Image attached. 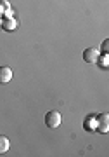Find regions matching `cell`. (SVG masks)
<instances>
[{
    "label": "cell",
    "mask_w": 109,
    "mask_h": 157,
    "mask_svg": "<svg viewBox=\"0 0 109 157\" xmlns=\"http://www.w3.org/2000/svg\"><path fill=\"white\" fill-rule=\"evenodd\" d=\"M45 124H47V128H50V129L59 128L61 126V113L57 112V110L47 112V115H45Z\"/></svg>",
    "instance_id": "1"
},
{
    "label": "cell",
    "mask_w": 109,
    "mask_h": 157,
    "mask_svg": "<svg viewBox=\"0 0 109 157\" xmlns=\"http://www.w3.org/2000/svg\"><path fill=\"white\" fill-rule=\"evenodd\" d=\"M83 59L87 63H97L99 61V51L95 47H88L83 51Z\"/></svg>",
    "instance_id": "2"
},
{
    "label": "cell",
    "mask_w": 109,
    "mask_h": 157,
    "mask_svg": "<svg viewBox=\"0 0 109 157\" xmlns=\"http://www.w3.org/2000/svg\"><path fill=\"white\" fill-rule=\"evenodd\" d=\"M97 131L99 133H107L109 131V115L107 113H100L97 119Z\"/></svg>",
    "instance_id": "3"
},
{
    "label": "cell",
    "mask_w": 109,
    "mask_h": 157,
    "mask_svg": "<svg viewBox=\"0 0 109 157\" xmlns=\"http://www.w3.org/2000/svg\"><path fill=\"white\" fill-rule=\"evenodd\" d=\"M12 78V70L9 67H0V86L9 84Z\"/></svg>",
    "instance_id": "4"
},
{
    "label": "cell",
    "mask_w": 109,
    "mask_h": 157,
    "mask_svg": "<svg viewBox=\"0 0 109 157\" xmlns=\"http://www.w3.org/2000/svg\"><path fill=\"white\" fill-rule=\"evenodd\" d=\"M9 138L7 136H0V155L2 154H5L7 150H9Z\"/></svg>",
    "instance_id": "5"
},
{
    "label": "cell",
    "mask_w": 109,
    "mask_h": 157,
    "mask_svg": "<svg viewBox=\"0 0 109 157\" xmlns=\"http://www.w3.org/2000/svg\"><path fill=\"white\" fill-rule=\"evenodd\" d=\"M16 21H12V19H7L5 23H4V28L5 30H16Z\"/></svg>",
    "instance_id": "6"
},
{
    "label": "cell",
    "mask_w": 109,
    "mask_h": 157,
    "mask_svg": "<svg viewBox=\"0 0 109 157\" xmlns=\"http://www.w3.org/2000/svg\"><path fill=\"white\" fill-rule=\"evenodd\" d=\"M107 42H109V40H104V44H102V49H104V51H107V45H109Z\"/></svg>",
    "instance_id": "7"
}]
</instances>
